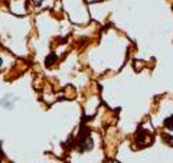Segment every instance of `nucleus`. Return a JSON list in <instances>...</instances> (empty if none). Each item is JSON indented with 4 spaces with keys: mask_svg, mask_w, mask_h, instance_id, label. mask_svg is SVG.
Here are the masks:
<instances>
[{
    "mask_svg": "<svg viewBox=\"0 0 173 163\" xmlns=\"http://www.w3.org/2000/svg\"><path fill=\"white\" fill-rule=\"evenodd\" d=\"M76 144H78V150L81 153L86 152V150H91L94 144H92V140L90 139V133H88V131L85 133V130L82 131L81 134H79V137H78Z\"/></svg>",
    "mask_w": 173,
    "mask_h": 163,
    "instance_id": "nucleus-1",
    "label": "nucleus"
},
{
    "mask_svg": "<svg viewBox=\"0 0 173 163\" xmlns=\"http://www.w3.org/2000/svg\"><path fill=\"white\" fill-rule=\"evenodd\" d=\"M164 126L168 127L169 130H173V115L172 117H168V120L164 121Z\"/></svg>",
    "mask_w": 173,
    "mask_h": 163,
    "instance_id": "nucleus-2",
    "label": "nucleus"
},
{
    "mask_svg": "<svg viewBox=\"0 0 173 163\" xmlns=\"http://www.w3.org/2000/svg\"><path fill=\"white\" fill-rule=\"evenodd\" d=\"M55 61H56V55L52 54L48 56V59H46V66H51V64H54Z\"/></svg>",
    "mask_w": 173,
    "mask_h": 163,
    "instance_id": "nucleus-3",
    "label": "nucleus"
},
{
    "mask_svg": "<svg viewBox=\"0 0 173 163\" xmlns=\"http://www.w3.org/2000/svg\"><path fill=\"white\" fill-rule=\"evenodd\" d=\"M164 139V141L168 143V144H170V146H173V137L172 136H164L163 137Z\"/></svg>",
    "mask_w": 173,
    "mask_h": 163,
    "instance_id": "nucleus-4",
    "label": "nucleus"
},
{
    "mask_svg": "<svg viewBox=\"0 0 173 163\" xmlns=\"http://www.w3.org/2000/svg\"><path fill=\"white\" fill-rule=\"evenodd\" d=\"M33 3H35V5H41V3H42L43 0H32Z\"/></svg>",
    "mask_w": 173,
    "mask_h": 163,
    "instance_id": "nucleus-5",
    "label": "nucleus"
}]
</instances>
